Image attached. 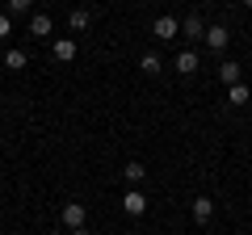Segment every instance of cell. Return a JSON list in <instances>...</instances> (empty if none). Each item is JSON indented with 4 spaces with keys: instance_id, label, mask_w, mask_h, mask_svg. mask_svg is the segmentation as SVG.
<instances>
[{
    "instance_id": "6da1fadb",
    "label": "cell",
    "mask_w": 252,
    "mask_h": 235,
    "mask_svg": "<svg viewBox=\"0 0 252 235\" xmlns=\"http://www.w3.org/2000/svg\"><path fill=\"white\" fill-rule=\"evenodd\" d=\"M84 218H89V206H84V202H67V206L59 210V223L67 227V231H76V227H84Z\"/></svg>"
},
{
    "instance_id": "7a4b0ae2",
    "label": "cell",
    "mask_w": 252,
    "mask_h": 235,
    "mask_svg": "<svg viewBox=\"0 0 252 235\" xmlns=\"http://www.w3.org/2000/svg\"><path fill=\"white\" fill-rule=\"evenodd\" d=\"M122 210H126L130 218H143V214H147V193H143V189H126V193H122Z\"/></svg>"
},
{
    "instance_id": "3957f363",
    "label": "cell",
    "mask_w": 252,
    "mask_h": 235,
    "mask_svg": "<svg viewBox=\"0 0 252 235\" xmlns=\"http://www.w3.org/2000/svg\"><path fill=\"white\" fill-rule=\"evenodd\" d=\"M152 34L160 38V42H168V38H177V34H181V21H177V17H168V13H164V17H156Z\"/></svg>"
},
{
    "instance_id": "277c9868",
    "label": "cell",
    "mask_w": 252,
    "mask_h": 235,
    "mask_svg": "<svg viewBox=\"0 0 252 235\" xmlns=\"http://www.w3.org/2000/svg\"><path fill=\"white\" fill-rule=\"evenodd\" d=\"M51 59H55V63H72V59H76V42H72V38H55V42H51Z\"/></svg>"
},
{
    "instance_id": "5b68a950",
    "label": "cell",
    "mask_w": 252,
    "mask_h": 235,
    "mask_svg": "<svg viewBox=\"0 0 252 235\" xmlns=\"http://www.w3.org/2000/svg\"><path fill=\"white\" fill-rule=\"evenodd\" d=\"M202 42H206L210 51H227L231 34H227V26H206V38H202Z\"/></svg>"
},
{
    "instance_id": "8992f818",
    "label": "cell",
    "mask_w": 252,
    "mask_h": 235,
    "mask_svg": "<svg viewBox=\"0 0 252 235\" xmlns=\"http://www.w3.org/2000/svg\"><path fill=\"white\" fill-rule=\"evenodd\" d=\"M51 29H55V21L46 13H34L30 17V38H51Z\"/></svg>"
},
{
    "instance_id": "52a82bcc",
    "label": "cell",
    "mask_w": 252,
    "mask_h": 235,
    "mask_svg": "<svg viewBox=\"0 0 252 235\" xmlns=\"http://www.w3.org/2000/svg\"><path fill=\"white\" fill-rule=\"evenodd\" d=\"M181 34L198 42V38H206V21H202L198 13H193V17H185V21H181Z\"/></svg>"
},
{
    "instance_id": "ba28073f",
    "label": "cell",
    "mask_w": 252,
    "mask_h": 235,
    "mask_svg": "<svg viewBox=\"0 0 252 235\" xmlns=\"http://www.w3.org/2000/svg\"><path fill=\"white\" fill-rule=\"evenodd\" d=\"M198 67H202L198 51H181V55H177V72H181V76H193Z\"/></svg>"
},
{
    "instance_id": "9c48e42d",
    "label": "cell",
    "mask_w": 252,
    "mask_h": 235,
    "mask_svg": "<svg viewBox=\"0 0 252 235\" xmlns=\"http://www.w3.org/2000/svg\"><path fill=\"white\" fill-rule=\"evenodd\" d=\"M215 218V202L210 198H193V223H210Z\"/></svg>"
},
{
    "instance_id": "30bf717a",
    "label": "cell",
    "mask_w": 252,
    "mask_h": 235,
    "mask_svg": "<svg viewBox=\"0 0 252 235\" xmlns=\"http://www.w3.org/2000/svg\"><path fill=\"white\" fill-rule=\"evenodd\" d=\"M248 101H252V88H248V84H231V88H227V105H248Z\"/></svg>"
},
{
    "instance_id": "8fae6325",
    "label": "cell",
    "mask_w": 252,
    "mask_h": 235,
    "mask_svg": "<svg viewBox=\"0 0 252 235\" xmlns=\"http://www.w3.org/2000/svg\"><path fill=\"white\" fill-rule=\"evenodd\" d=\"M122 176H126V185H130V189H139V181H143V176H147V168H143V164H139V160H130V164H126V168H122Z\"/></svg>"
},
{
    "instance_id": "7c38bea8",
    "label": "cell",
    "mask_w": 252,
    "mask_h": 235,
    "mask_svg": "<svg viewBox=\"0 0 252 235\" xmlns=\"http://www.w3.org/2000/svg\"><path fill=\"white\" fill-rule=\"evenodd\" d=\"M219 80H223L227 88H231V84H240V63H231V59H223V63H219Z\"/></svg>"
},
{
    "instance_id": "4fadbf2b",
    "label": "cell",
    "mask_w": 252,
    "mask_h": 235,
    "mask_svg": "<svg viewBox=\"0 0 252 235\" xmlns=\"http://www.w3.org/2000/svg\"><path fill=\"white\" fill-rule=\"evenodd\" d=\"M89 21H93L89 9H72V13H67V29H76V34H80V29H89Z\"/></svg>"
},
{
    "instance_id": "5bb4252c",
    "label": "cell",
    "mask_w": 252,
    "mask_h": 235,
    "mask_svg": "<svg viewBox=\"0 0 252 235\" xmlns=\"http://www.w3.org/2000/svg\"><path fill=\"white\" fill-rule=\"evenodd\" d=\"M160 55H156V51H143V59H139V72H147V76H160Z\"/></svg>"
},
{
    "instance_id": "9a60e30c",
    "label": "cell",
    "mask_w": 252,
    "mask_h": 235,
    "mask_svg": "<svg viewBox=\"0 0 252 235\" xmlns=\"http://www.w3.org/2000/svg\"><path fill=\"white\" fill-rule=\"evenodd\" d=\"M4 67H9V72H21V67H26V51H9L4 55Z\"/></svg>"
},
{
    "instance_id": "2e32d148",
    "label": "cell",
    "mask_w": 252,
    "mask_h": 235,
    "mask_svg": "<svg viewBox=\"0 0 252 235\" xmlns=\"http://www.w3.org/2000/svg\"><path fill=\"white\" fill-rule=\"evenodd\" d=\"M30 4H34V0H4V13H9V17H21Z\"/></svg>"
},
{
    "instance_id": "e0dca14e",
    "label": "cell",
    "mask_w": 252,
    "mask_h": 235,
    "mask_svg": "<svg viewBox=\"0 0 252 235\" xmlns=\"http://www.w3.org/2000/svg\"><path fill=\"white\" fill-rule=\"evenodd\" d=\"M13 34V17H9V13H0V38H9Z\"/></svg>"
},
{
    "instance_id": "ac0fdd59",
    "label": "cell",
    "mask_w": 252,
    "mask_h": 235,
    "mask_svg": "<svg viewBox=\"0 0 252 235\" xmlns=\"http://www.w3.org/2000/svg\"><path fill=\"white\" fill-rule=\"evenodd\" d=\"M67 235H93V231H89V227H76V231H67Z\"/></svg>"
},
{
    "instance_id": "d6986e66",
    "label": "cell",
    "mask_w": 252,
    "mask_h": 235,
    "mask_svg": "<svg viewBox=\"0 0 252 235\" xmlns=\"http://www.w3.org/2000/svg\"><path fill=\"white\" fill-rule=\"evenodd\" d=\"M244 9H252V0H244Z\"/></svg>"
},
{
    "instance_id": "ffe728a7",
    "label": "cell",
    "mask_w": 252,
    "mask_h": 235,
    "mask_svg": "<svg viewBox=\"0 0 252 235\" xmlns=\"http://www.w3.org/2000/svg\"><path fill=\"white\" fill-rule=\"evenodd\" d=\"M46 235H59V231H46Z\"/></svg>"
},
{
    "instance_id": "44dd1931",
    "label": "cell",
    "mask_w": 252,
    "mask_h": 235,
    "mask_svg": "<svg viewBox=\"0 0 252 235\" xmlns=\"http://www.w3.org/2000/svg\"><path fill=\"white\" fill-rule=\"evenodd\" d=\"M126 235H139V231H126Z\"/></svg>"
}]
</instances>
